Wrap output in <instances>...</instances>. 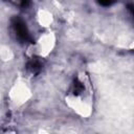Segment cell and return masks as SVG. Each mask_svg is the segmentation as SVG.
<instances>
[{"label":"cell","mask_w":134,"mask_h":134,"mask_svg":"<svg viewBox=\"0 0 134 134\" xmlns=\"http://www.w3.org/2000/svg\"><path fill=\"white\" fill-rule=\"evenodd\" d=\"M29 5V0H21V6L27 7Z\"/></svg>","instance_id":"5"},{"label":"cell","mask_w":134,"mask_h":134,"mask_svg":"<svg viewBox=\"0 0 134 134\" xmlns=\"http://www.w3.org/2000/svg\"><path fill=\"white\" fill-rule=\"evenodd\" d=\"M26 68L32 73H38L40 71V69H41V64H40V62L38 60H31V61H29L27 63Z\"/></svg>","instance_id":"2"},{"label":"cell","mask_w":134,"mask_h":134,"mask_svg":"<svg viewBox=\"0 0 134 134\" xmlns=\"http://www.w3.org/2000/svg\"><path fill=\"white\" fill-rule=\"evenodd\" d=\"M127 7H128V9L133 14V16H134V4H131V3H129L128 5H127Z\"/></svg>","instance_id":"6"},{"label":"cell","mask_w":134,"mask_h":134,"mask_svg":"<svg viewBox=\"0 0 134 134\" xmlns=\"http://www.w3.org/2000/svg\"><path fill=\"white\" fill-rule=\"evenodd\" d=\"M83 90H84L83 84H82L77 79H75V80L73 81V94H74V95H79Z\"/></svg>","instance_id":"3"},{"label":"cell","mask_w":134,"mask_h":134,"mask_svg":"<svg viewBox=\"0 0 134 134\" xmlns=\"http://www.w3.org/2000/svg\"><path fill=\"white\" fill-rule=\"evenodd\" d=\"M97 1L103 6H109V5H111L114 2V0H97Z\"/></svg>","instance_id":"4"},{"label":"cell","mask_w":134,"mask_h":134,"mask_svg":"<svg viewBox=\"0 0 134 134\" xmlns=\"http://www.w3.org/2000/svg\"><path fill=\"white\" fill-rule=\"evenodd\" d=\"M12 23H13V26L17 32V36L19 38L20 41L22 42H29V43H34V40L30 38L29 36V32L24 24V22L18 18V17H14L13 20H12Z\"/></svg>","instance_id":"1"}]
</instances>
